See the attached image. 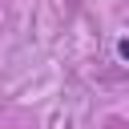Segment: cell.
Masks as SVG:
<instances>
[{
  "label": "cell",
  "mask_w": 129,
  "mask_h": 129,
  "mask_svg": "<svg viewBox=\"0 0 129 129\" xmlns=\"http://www.w3.org/2000/svg\"><path fill=\"white\" fill-rule=\"evenodd\" d=\"M121 56H129V40H121Z\"/></svg>",
  "instance_id": "obj_1"
}]
</instances>
